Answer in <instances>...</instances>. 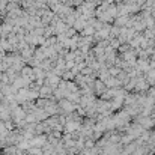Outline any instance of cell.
Segmentation results:
<instances>
[{"instance_id":"1","label":"cell","mask_w":155,"mask_h":155,"mask_svg":"<svg viewBox=\"0 0 155 155\" xmlns=\"http://www.w3.org/2000/svg\"><path fill=\"white\" fill-rule=\"evenodd\" d=\"M29 154L30 155H42V151L39 148H30L29 149Z\"/></svg>"}]
</instances>
